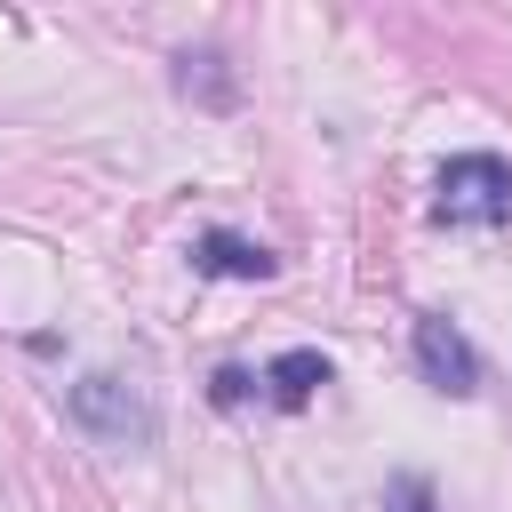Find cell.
<instances>
[{
	"label": "cell",
	"instance_id": "obj_4",
	"mask_svg": "<svg viewBox=\"0 0 512 512\" xmlns=\"http://www.w3.org/2000/svg\"><path fill=\"white\" fill-rule=\"evenodd\" d=\"M192 264H200L208 280H272V272H280V256H272L264 240H240V232H200Z\"/></svg>",
	"mask_w": 512,
	"mask_h": 512
},
{
	"label": "cell",
	"instance_id": "obj_2",
	"mask_svg": "<svg viewBox=\"0 0 512 512\" xmlns=\"http://www.w3.org/2000/svg\"><path fill=\"white\" fill-rule=\"evenodd\" d=\"M72 416H80L96 440H112V448H128V440L144 448V440H152V408H144L120 376H88V384H72Z\"/></svg>",
	"mask_w": 512,
	"mask_h": 512
},
{
	"label": "cell",
	"instance_id": "obj_7",
	"mask_svg": "<svg viewBox=\"0 0 512 512\" xmlns=\"http://www.w3.org/2000/svg\"><path fill=\"white\" fill-rule=\"evenodd\" d=\"M248 384H256L248 368H216V376H208V400H216V408H240V400H248Z\"/></svg>",
	"mask_w": 512,
	"mask_h": 512
},
{
	"label": "cell",
	"instance_id": "obj_1",
	"mask_svg": "<svg viewBox=\"0 0 512 512\" xmlns=\"http://www.w3.org/2000/svg\"><path fill=\"white\" fill-rule=\"evenodd\" d=\"M432 216L456 224V232H496V224H512V168H504L496 152H456V160L440 168Z\"/></svg>",
	"mask_w": 512,
	"mask_h": 512
},
{
	"label": "cell",
	"instance_id": "obj_3",
	"mask_svg": "<svg viewBox=\"0 0 512 512\" xmlns=\"http://www.w3.org/2000/svg\"><path fill=\"white\" fill-rule=\"evenodd\" d=\"M416 368L448 392V400H464V392H480V352L448 328V320H416Z\"/></svg>",
	"mask_w": 512,
	"mask_h": 512
},
{
	"label": "cell",
	"instance_id": "obj_6",
	"mask_svg": "<svg viewBox=\"0 0 512 512\" xmlns=\"http://www.w3.org/2000/svg\"><path fill=\"white\" fill-rule=\"evenodd\" d=\"M384 512H440V504H432V480H424V472H400V480L384 488Z\"/></svg>",
	"mask_w": 512,
	"mask_h": 512
},
{
	"label": "cell",
	"instance_id": "obj_5",
	"mask_svg": "<svg viewBox=\"0 0 512 512\" xmlns=\"http://www.w3.org/2000/svg\"><path fill=\"white\" fill-rule=\"evenodd\" d=\"M264 384H272L280 408H304V400L328 384V352H280V360L264 368Z\"/></svg>",
	"mask_w": 512,
	"mask_h": 512
}]
</instances>
